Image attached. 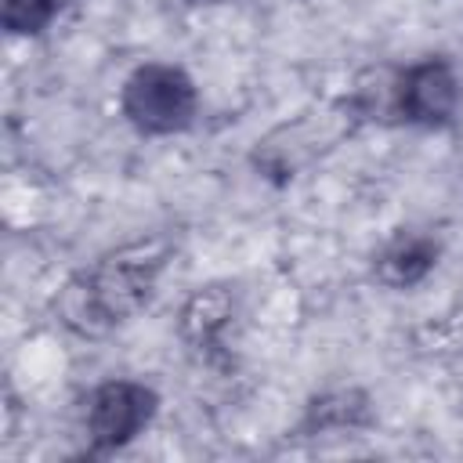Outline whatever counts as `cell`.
<instances>
[{
    "label": "cell",
    "instance_id": "obj_1",
    "mask_svg": "<svg viewBox=\"0 0 463 463\" xmlns=\"http://www.w3.org/2000/svg\"><path fill=\"white\" fill-rule=\"evenodd\" d=\"M166 264V239H137L94 257L90 264L76 268L54 293V322L83 340H98L123 329L156 297Z\"/></svg>",
    "mask_w": 463,
    "mask_h": 463
},
{
    "label": "cell",
    "instance_id": "obj_2",
    "mask_svg": "<svg viewBox=\"0 0 463 463\" xmlns=\"http://www.w3.org/2000/svg\"><path fill=\"white\" fill-rule=\"evenodd\" d=\"M347 112L391 127L445 134L463 119V72L449 54H423L380 69L376 83H358L351 90Z\"/></svg>",
    "mask_w": 463,
    "mask_h": 463
},
{
    "label": "cell",
    "instance_id": "obj_3",
    "mask_svg": "<svg viewBox=\"0 0 463 463\" xmlns=\"http://www.w3.org/2000/svg\"><path fill=\"white\" fill-rule=\"evenodd\" d=\"M119 116L141 137H174L195 127L203 98L184 65L148 58L134 65L119 83Z\"/></svg>",
    "mask_w": 463,
    "mask_h": 463
},
{
    "label": "cell",
    "instance_id": "obj_4",
    "mask_svg": "<svg viewBox=\"0 0 463 463\" xmlns=\"http://www.w3.org/2000/svg\"><path fill=\"white\" fill-rule=\"evenodd\" d=\"M159 416V391L134 376H109L87 391L83 405V456H112L137 441Z\"/></svg>",
    "mask_w": 463,
    "mask_h": 463
},
{
    "label": "cell",
    "instance_id": "obj_5",
    "mask_svg": "<svg viewBox=\"0 0 463 463\" xmlns=\"http://www.w3.org/2000/svg\"><path fill=\"white\" fill-rule=\"evenodd\" d=\"M441 257V242L427 232H398L383 242V250L373 257V279L387 289H412L420 286Z\"/></svg>",
    "mask_w": 463,
    "mask_h": 463
},
{
    "label": "cell",
    "instance_id": "obj_6",
    "mask_svg": "<svg viewBox=\"0 0 463 463\" xmlns=\"http://www.w3.org/2000/svg\"><path fill=\"white\" fill-rule=\"evenodd\" d=\"M235 318V293L232 286H199L181 304L177 329L192 351H213Z\"/></svg>",
    "mask_w": 463,
    "mask_h": 463
},
{
    "label": "cell",
    "instance_id": "obj_7",
    "mask_svg": "<svg viewBox=\"0 0 463 463\" xmlns=\"http://www.w3.org/2000/svg\"><path fill=\"white\" fill-rule=\"evenodd\" d=\"M373 423V402L358 387H340L318 394L300 420L304 434H329V430H362Z\"/></svg>",
    "mask_w": 463,
    "mask_h": 463
},
{
    "label": "cell",
    "instance_id": "obj_8",
    "mask_svg": "<svg viewBox=\"0 0 463 463\" xmlns=\"http://www.w3.org/2000/svg\"><path fill=\"white\" fill-rule=\"evenodd\" d=\"M76 0H0V22L7 36L47 33Z\"/></svg>",
    "mask_w": 463,
    "mask_h": 463
},
{
    "label": "cell",
    "instance_id": "obj_9",
    "mask_svg": "<svg viewBox=\"0 0 463 463\" xmlns=\"http://www.w3.org/2000/svg\"><path fill=\"white\" fill-rule=\"evenodd\" d=\"M192 4H232V0H192Z\"/></svg>",
    "mask_w": 463,
    "mask_h": 463
}]
</instances>
